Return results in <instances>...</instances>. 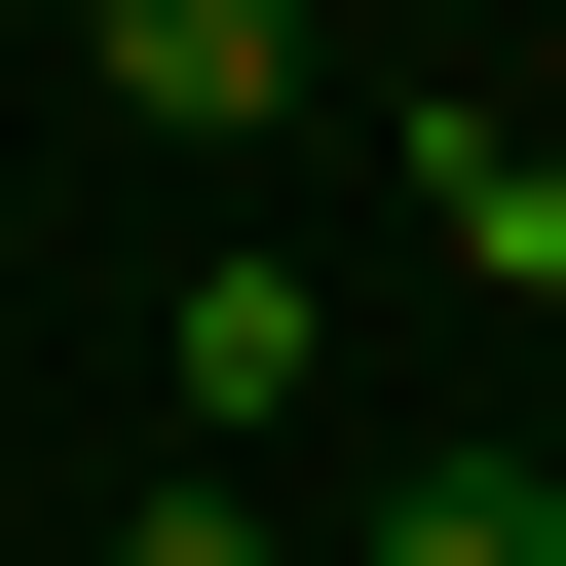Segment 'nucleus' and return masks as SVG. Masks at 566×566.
<instances>
[{
    "label": "nucleus",
    "mask_w": 566,
    "mask_h": 566,
    "mask_svg": "<svg viewBox=\"0 0 566 566\" xmlns=\"http://www.w3.org/2000/svg\"><path fill=\"white\" fill-rule=\"evenodd\" d=\"M76 39H114V114H189V151L303 114V0H76Z\"/></svg>",
    "instance_id": "1"
},
{
    "label": "nucleus",
    "mask_w": 566,
    "mask_h": 566,
    "mask_svg": "<svg viewBox=\"0 0 566 566\" xmlns=\"http://www.w3.org/2000/svg\"><path fill=\"white\" fill-rule=\"evenodd\" d=\"M340 566H566V453H416V491H378Z\"/></svg>",
    "instance_id": "2"
},
{
    "label": "nucleus",
    "mask_w": 566,
    "mask_h": 566,
    "mask_svg": "<svg viewBox=\"0 0 566 566\" xmlns=\"http://www.w3.org/2000/svg\"><path fill=\"white\" fill-rule=\"evenodd\" d=\"M416 189H453V264H528V303H566V151H491V114H416Z\"/></svg>",
    "instance_id": "3"
},
{
    "label": "nucleus",
    "mask_w": 566,
    "mask_h": 566,
    "mask_svg": "<svg viewBox=\"0 0 566 566\" xmlns=\"http://www.w3.org/2000/svg\"><path fill=\"white\" fill-rule=\"evenodd\" d=\"M114 566H264V528H227V491H151V528H114Z\"/></svg>",
    "instance_id": "4"
}]
</instances>
